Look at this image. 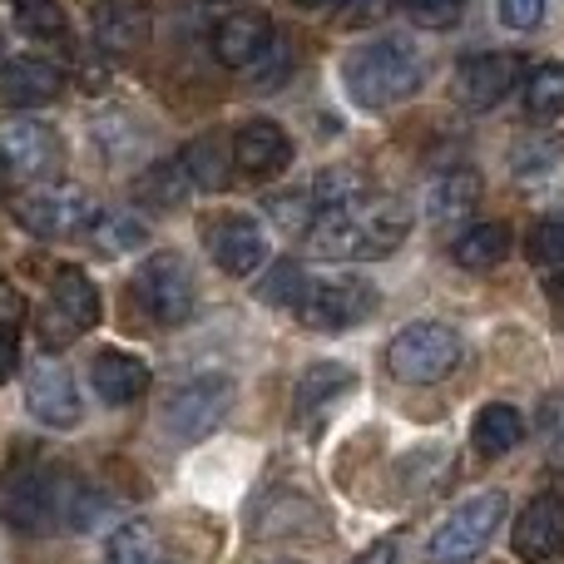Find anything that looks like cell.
<instances>
[{
  "instance_id": "cell-13",
  "label": "cell",
  "mask_w": 564,
  "mask_h": 564,
  "mask_svg": "<svg viewBox=\"0 0 564 564\" xmlns=\"http://www.w3.org/2000/svg\"><path fill=\"white\" fill-rule=\"evenodd\" d=\"M204 243H208V258H214L228 278H248L268 263V234H263V224L248 218V214L214 218L208 234H204Z\"/></svg>"
},
{
  "instance_id": "cell-15",
  "label": "cell",
  "mask_w": 564,
  "mask_h": 564,
  "mask_svg": "<svg viewBox=\"0 0 564 564\" xmlns=\"http://www.w3.org/2000/svg\"><path fill=\"white\" fill-rule=\"evenodd\" d=\"M234 164L253 178H273L292 164V139L278 119H248L234 134Z\"/></svg>"
},
{
  "instance_id": "cell-33",
  "label": "cell",
  "mask_w": 564,
  "mask_h": 564,
  "mask_svg": "<svg viewBox=\"0 0 564 564\" xmlns=\"http://www.w3.org/2000/svg\"><path fill=\"white\" fill-rule=\"evenodd\" d=\"M525 253H530L535 268H560L564 263V214H545L535 228H530Z\"/></svg>"
},
{
  "instance_id": "cell-19",
  "label": "cell",
  "mask_w": 564,
  "mask_h": 564,
  "mask_svg": "<svg viewBox=\"0 0 564 564\" xmlns=\"http://www.w3.org/2000/svg\"><path fill=\"white\" fill-rule=\"evenodd\" d=\"M65 89V69L50 65L40 55H20L0 69V99L15 109H35V105H50V99Z\"/></svg>"
},
{
  "instance_id": "cell-1",
  "label": "cell",
  "mask_w": 564,
  "mask_h": 564,
  "mask_svg": "<svg viewBox=\"0 0 564 564\" xmlns=\"http://www.w3.org/2000/svg\"><path fill=\"white\" fill-rule=\"evenodd\" d=\"M411 214L401 198H357L347 208H332L312 224L307 248L317 258H341V263H371L406 243Z\"/></svg>"
},
{
  "instance_id": "cell-21",
  "label": "cell",
  "mask_w": 564,
  "mask_h": 564,
  "mask_svg": "<svg viewBox=\"0 0 564 564\" xmlns=\"http://www.w3.org/2000/svg\"><path fill=\"white\" fill-rule=\"evenodd\" d=\"M351 387H357V371L351 367H341V361H317V367L302 371L297 391H292V411H297V421H312V416H322V406L347 397Z\"/></svg>"
},
{
  "instance_id": "cell-44",
  "label": "cell",
  "mask_w": 564,
  "mask_h": 564,
  "mask_svg": "<svg viewBox=\"0 0 564 564\" xmlns=\"http://www.w3.org/2000/svg\"><path fill=\"white\" fill-rule=\"evenodd\" d=\"M278 564H292V560H278Z\"/></svg>"
},
{
  "instance_id": "cell-29",
  "label": "cell",
  "mask_w": 564,
  "mask_h": 564,
  "mask_svg": "<svg viewBox=\"0 0 564 564\" xmlns=\"http://www.w3.org/2000/svg\"><path fill=\"white\" fill-rule=\"evenodd\" d=\"M525 109L530 119H560L564 115V65H540L525 75Z\"/></svg>"
},
{
  "instance_id": "cell-18",
  "label": "cell",
  "mask_w": 564,
  "mask_h": 564,
  "mask_svg": "<svg viewBox=\"0 0 564 564\" xmlns=\"http://www.w3.org/2000/svg\"><path fill=\"white\" fill-rule=\"evenodd\" d=\"M273 45V20L258 15V10H238L224 15V25L214 30V59L228 69H248L258 65V55Z\"/></svg>"
},
{
  "instance_id": "cell-31",
  "label": "cell",
  "mask_w": 564,
  "mask_h": 564,
  "mask_svg": "<svg viewBox=\"0 0 564 564\" xmlns=\"http://www.w3.org/2000/svg\"><path fill=\"white\" fill-rule=\"evenodd\" d=\"M268 214H273V224H282L288 234H312V224L322 218V208H317V198H312V188H297V194L268 198Z\"/></svg>"
},
{
  "instance_id": "cell-8",
  "label": "cell",
  "mask_w": 564,
  "mask_h": 564,
  "mask_svg": "<svg viewBox=\"0 0 564 564\" xmlns=\"http://www.w3.org/2000/svg\"><path fill=\"white\" fill-rule=\"evenodd\" d=\"M95 198L79 184H50L35 194L15 198V224L35 238H75L95 224Z\"/></svg>"
},
{
  "instance_id": "cell-27",
  "label": "cell",
  "mask_w": 564,
  "mask_h": 564,
  "mask_svg": "<svg viewBox=\"0 0 564 564\" xmlns=\"http://www.w3.org/2000/svg\"><path fill=\"white\" fill-rule=\"evenodd\" d=\"M109 564H169L159 530L149 525V520H134V525L115 530V540H109Z\"/></svg>"
},
{
  "instance_id": "cell-11",
  "label": "cell",
  "mask_w": 564,
  "mask_h": 564,
  "mask_svg": "<svg viewBox=\"0 0 564 564\" xmlns=\"http://www.w3.org/2000/svg\"><path fill=\"white\" fill-rule=\"evenodd\" d=\"M25 406L40 426H55V431L79 426V416H85L75 377H69V367H59V361H35V367L25 371Z\"/></svg>"
},
{
  "instance_id": "cell-17",
  "label": "cell",
  "mask_w": 564,
  "mask_h": 564,
  "mask_svg": "<svg viewBox=\"0 0 564 564\" xmlns=\"http://www.w3.org/2000/svg\"><path fill=\"white\" fill-rule=\"evenodd\" d=\"M89 381H95V397L105 406H129L149 391V361L134 357V351L105 347L95 361H89Z\"/></svg>"
},
{
  "instance_id": "cell-14",
  "label": "cell",
  "mask_w": 564,
  "mask_h": 564,
  "mask_svg": "<svg viewBox=\"0 0 564 564\" xmlns=\"http://www.w3.org/2000/svg\"><path fill=\"white\" fill-rule=\"evenodd\" d=\"M0 164L15 178H45L59 169V134L40 119H10L0 129Z\"/></svg>"
},
{
  "instance_id": "cell-24",
  "label": "cell",
  "mask_w": 564,
  "mask_h": 564,
  "mask_svg": "<svg viewBox=\"0 0 564 564\" xmlns=\"http://www.w3.org/2000/svg\"><path fill=\"white\" fill-rule=\"evenodd\" d=\"M476 204H480V174L476 169H451V174H441L426 194V214L436 218V224H451V218L470 214Z\"/></svg>"
},
{
  "instance_id": "cell-45",
  "label": "cell",
  "mask_w": 564,
  "mask_h": 564,
  "mask_svg": "<svg viewBox=\"0 0 564 564\" xmlns=\"http://www.w3.org/2000/svg\"><path fill=\"white\" fill-rule=\"evenodd\" d=\"M214 6H224V0H214Z\"/></svg>"
},
{
  "instance_id": "cell-26",
  "label": "cell",
  "mask_w": 564,
  "mask_h": 564,
  "mask_svg": "<svg viewBox=\"0 0 564 564\" xmlns=\"http://www.w3.org/2000/svg\"><path fill=\"white\" fill-rule=\"evenodd\" d=\"M89 238H95V248L105 258H124V253H134V248H144L149 228L139 214H99L95 224H89Z\"/></svg>"
},
{
  "instance_id": "cell-37",
  "label": "cell",
  "mask_w": 564,
  "mask_h": 564,
  "mask_svg": "<svg viewBox=\"0 0 564 564\" xmlns=\"http://www.w3.org/2000/svg\"><path fill=\"white\" fill-rule=\"evenodd\" d=\"M391 10V0H337V20L341 25H371V20H381Z\"/></svg>"
},
{
  "instance_id": "cell-28",
  "label": "cell",
  "mask_w": 564,
  "mask_h": 564,
  "mask_svg": "<svg viewBox=\"0 0 564 564\" xmlns=\"http://www.w3.org/2000/svg\"><path fill=\"white\" fill-rule=\"evenodd\" d=\"M188 188H194V178L184 174V164H178V159L154 164L144 178H139V198H144L149 208H178L188 198Z\"/></svg>"
},
{
  "instance_id": "cell-6",
  "label": "cell",
  "mask_w": 564,
  "mask_h": 564,
  "mask_svg": "<svg viewBox=\"0 0 564 564\" xmlns=\"http://www.w3.org/2000/svg\"><path fill=\"white\" fill-rule=\"evenodd\" d=\"M134 297L159 327H178V322L194 317V302H198L194 268H188L178 253L144 258V268L134 273Z\"/></svg>"
},
{
  "instance_id": "cell-39",
  "label": "cell",
  "mask_w": 564,
  "mask_h": 564,
  "mask_svg": "<svg viewBox=\"0 0 564 564\" xmlns=\"http://www.w3.org/2000/svg\"><path fill=\"white\" fill-rule=\"evenodd\" d=\"M25 322V297L15 292V282H0V337H15Z\"/></svg>"
},
{
  "instance_id": "cell-16",
  "label": "cell",
  "mask_w": 564,
  "mask_h": 564,
  "mask_svg": "<svg viewBox=\"0 0 564 564\" xmlns=\"http://www.w3.org/2000/svg\"><path fill=\"white\" fill-rule=\"evenodd\" d=\"M95 40L105 55H139L149 45V6L144 0H99L95 6Z\"/></svg>"
},
{
  "instance_id": "cell-38",
  "label": "cell",
  "mask_w": 564,
  "mask_h": 564,
  "mask_svg": "<svg viewBox=\"0 0 564 564\" xmlns=\"http://www.w3.org/2000/svg\"><path fill=\"white\" fill-rule=\"evenodd\" d=\"M550 164H560V144H530L525 154L516 159V174L520 178H545Z\"/></svg>"
},
{
  "instance_id": "cell-9",
  "label": "cell",
  "mask_w": 564,
  "mask_h": 564,
  "mask_svg": "<svg viewBox=\"0 0 564 564\" xmlns=\"http://www.w3.org/2000/svg\"><path fill=\"white\" fill-rule=\"evenodd\" d=\"M95 322H99V288L79 268H59L55 282H50V307L40 312V341L65 347Z\"/></svg>"
},
{
  "instance_id": "cell-20",
  "label": "cell",
  "mask_w": 564,
  "mask_h": 564,
  "mask_svg": "<svg viewBox=\"0 0 564 564\" xmlns=\"http://www.w3.org/2000/svg\"><path fill=\"white\" fill-rule=\"evenodd\" d=\"M65 506H69V486H50V480H25V486L10 496L6 506V520L25 535H50V530L65 520Z\"/></svg>"
},
{
  "instance_id": "cell-4",
  "label": "cell",
  "mask_w": 564,
  "mask_h": 564,
  "mask_svg": "<svg viewBox=\"0 0 564 564\" xmlns=\"http://www.w3.org/2000/svg\"><path fill=\"white\" fill-rule=\"evenodd\" d=\"M500 520H506V490H480V496L460 500L426 540V564H470L496 540Z\"/></svg>"
},
{
  "instance_id": "cell-2",
  "label": "cell",
  "mask_w": 564,
  "mask_h": 564,
  "mask_svg": "<svg viewBox=\"0 0 564 564\" xmlns=\"http://www.w3.org/2000/svg\"><path fill=\"white\" fill-rule=\"evenodd\" d=\"M341 79H347L351 99L361 109H391L401 99H411L426 79V65H421L416 45L401 35H381L371 45L351 50L347 65H341Z\"/></svg>"
},
{
  "instance_id": "cell-30",
  "label": "cell",
  "mask_w": 564,
  "mask_h": 564,
  "mask_svg": "<svg viewBox=\"0 0 564 564\" xmlns=\"http://www.w3.org/2000/svg\"><path fill=\"white\" fill-rule=\"evenodd\" d=\"M312 198H317L322 214L347 208L357 198H367V178H361V169H322L317 184H312Z\"/></svg>"
},
{
  "instance_id": "cell-40",
  "label": "cell",
  "mask_w": 564,
  "mask_h": 564,
  "mask_svg": "<svg viewBox=\"0 0 564 564\" xmlns=\"http://www.w3.org/2000/svg\"><path fill=\"white\" fill-rule=\"evenodd\" d=\"M15 377V337H0V387Z\"/></svg>"
},
{
  "instance_id": "cell-22",
  "label": "cell",
  "mask_w": 564,
  "mask_h": 564,
  "mask_svg": "<svg viewBox=\"0 0 564 564\" xmlns=\"http://www.w3.org/2000/svg\"><path fill=\"white\" fill-rule=\"evenodd\" d=\"M470 441L486 460H500L525 441V416H520L510 401H490V406L476 411V426H470Z\"/></svg>"
},
{
  "instance_id": "cell-42",
  "label": "cell",
  "mask_w": 564,
  "mask_h": 564,
  "mask_svg": "<svg viewBox=\"0 0 564 564\" xmlns=\"http://www.w3.org/2000/svg\"><path fill=\"white\" fill-rule=\"evenodd\" d=\"M297 6H307V10H312V6H322V0H297Z\"/></svg>"
},
{
  "instance_id": "cell-32",
  "label": "cell",
  "mask_w": 564,
  "mask_h": 564,
  "mask_svg": "<svg viewBox=\"0 0 564 564\" xmlns=\"http://www.w3.org/2000/svg\"><path fill=\"white\" fill-rule=\"evenodd\" d=\"M15 20H20V30L35 40H59L69 30L59 0H15Z\"/></svg>"
},
{
  "instance_id": "cell-5",
  "label": "cell",
  "mask_w": 564,
  "mask_h": 564,
  "mask_svg": "<svg viewBox=\"0 0 564 564\" xmlns=\"http://www.w3.org/2000/svg\"><path fill=\"white\" fill-rule=\"evenodd\" d=\"M460 361V337L446 322H411L391 337L387 347V371L406 387H431V381L451 377Z\"/></svg>"
},
{
  "instance_id": "cell-3",
  "label": "cell",
  "mask_w": 564,
  "mask_h": 564,
  "mask_svg": "<svg viewBox=\"0 0 564 564\" xmlns=\"http://www.w3.org/2000/svg\"><path fill=\"white\" fill-rule=\"evenodd\" d=\"M292 312H297V322L312 332H347L377 312V288L351 273L302 278L297 297H292Z\"/></svg>"
},
{
  "instance_id": "cell-36",
  "label": "cell",
  "mask_w": 564,
  "mask_h": 564,
  "mask_svg": "<svg viewBox=\"0 0 564 564\" xmlns=\"http://www.w3.org/2000/svg\"><path fill=\"white\" fill-rule=\"evenodd\" d=\"M496 15L510 30H535L545 20V0H496Z\"/></svg>"
},
{
  "instance_id": "cell-12",
  "label": "cell",
  "mask_w": 564,
  "mask_h": 564,
  "mask_svg": "<svg viewBox=\"0 0 564 564\" xmlns=\"http://www.w3.org/2000/svg\"><path fill=\"white\" fill-rule=\"evenodd\" d=\"M516 560L520 564H555L564 560V496L560 490H540L516 520Z\"/></svg>"
},
{
  "instance_id": "cell-25",
  "label": "cell",
  "mask_w": 564,
  "mask_h": 564,
  "mask_svg": "<svg viewBox=\"0 0 564 564\" xmlns=\"http://www.w3.org/2000/svg\"><path fill=\"white\" fill-rule=\"evenodd\" d=\"M506 253H510V228L506 224H476L456 238V248H451V258H456L460 268H470V273H490V268H500Z\"/></svg>"
},
{
  "instance_id": "cell-7",
  "label": "cell",
  "mask_w": 564,
  "mask_h": 564,
  "mask_svg": "<svg viewBox=\"0 0 564 564\" xmlns=\"http://www.w3.org/2000/svg\"><path fill=\"white\" fill-rule=\"evenodd\" d=\"M228 406H234V381L228 377H194L164 401L159 421H164L169 436L188 446V441L214 436L218 421L228 416Z\"/></svg>"
},
{
  "instance_id": "cell-43",
  "label": "cell",
  "mask_w": 564,
  "mask_h": 564,
  "mask_svg": "<svg viewBox=\"0 0 564 564\" xmlns=\"http://www.w3.org/2000/svg\"><path fill=\"white\" fill-rule=\"evenodd\" d=\"M0 178H6V164H0Z\"/></svg>"
},
{
  "instance_id": "cell-34",
  "label": "cell",
  "mask_w": 564,
  "mask_h": 564,
  "mask_svg": "<svg viewBox=\"0 0 564 564\" xmlns=\"http://www.w3.org/2000/svg\"><path fill=\"white\" fill-rule=\"evenodd\" d=\"M401 6L421 30H451L460 20V10H466V0H401Z\"/></svg>"
},
{
  "instance_id": "cell-35",
  "label": "cell",
  "mask_w": 564,
  "mask_h": 564,
  "mask_svg": "<svg viewBox=\"0 0 564 564\" xmlns=\"http://www.w3.org/2000/svg\"><path fill=\"white\" fill-rule=\"evenodd\" d=\"M288 65H292V55H288V45H268L263 55H258V65H248V79H253V85H263V89H273L282 75H288Z\"/></svg>"
},
{
  "instance_id": "cell-10",
  "label": "cell",
  "mask_w": 564,
  "mask_h": 564,
  "mask_svg": "<svg viewBox=\"0 0 564 564\" xmlns=\"http://www.w3.org/2000/svg\"><path fill=\"white\" fill-rule=\"evenodd\" d=\"M525 79V59L510 55V50H486V55H470L456 69V99L460 109H496L510 89Z\"/></svg>"
},
{
  "instance_id": "cell-23",
  "label": "cell",
  "mask_w": 564,
  "mask_h": 564,
  "mask_svg": "<svg viewBox=\"0 0 564 564\" xmlns=\"http://www.w3.org/2000/svg\"><path fill=\"white\" fill-rule=\"evenodd\" d=\"M184 174L194 178V188H224L228 184V169H234V144H224V134H198L194 144L178 154Z\"/></svg>"
},
{
  "instance_id": "cell-41",
  "label": "cell",
  "mask_w": 564,
  "mask_h": 564,
  "mask_svg": "<svg viewBox=\"0 0 564 564\" xmlns=\"http://www.w3.org/2000/svg\"><path fill=\"white\" fill-rule=\"evenodd\" d=\"M357 564H397V545H391V540H381V545H371Z\"/></svg>"
}]
</instances>
